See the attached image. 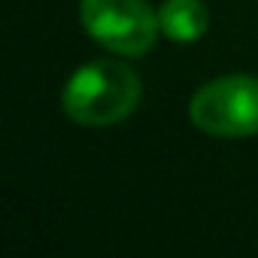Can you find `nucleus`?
<instances>
[{"instance_id": "nucleus-1", "label": "nucleus", "mask_w": 258, "mask_h": 258, "mask_svg": "<svg viewBox=\"0 0 258 258\" xmlns=\"http://www.w3.org/2000/svg\"><path fill=\"white\" fill-rule=\"evenodd\" d=\"M140 94L143 82L134 67L112 58H94L70 73L61 91V106L64 115L82 127H109L137 109Z\"/></svg>"}, {"instance_id": "nucleus-3", "label": "nucleus", "mask_w": 258, "mask_h": 258, "mask_svg": "<svg viewBox=\"0 0 258 258\" xmlns=\"http://www.w3.org/2000/svg\"><path fill=\"white\" fill-rule=\"evenodd\" d=\"M79 22L97 46L121 58L146 55L161 34L149 0H79Z\"/></svg>"}, {"instance_id": "nucleus-2", "label": "nucleus", "mask_w": 258, "mask_h": 258, "mask_svg": "<svg viewBox=\"0 0 258 258\" xmlns=\"http://www.w3.org/2000/svg\"><path fill=\"white\" fill-rule=\"evenodd\" d=\"M188 118L198 131L222 140L258 134V76L228 73L204 82L188 100Z\"/></svg>"}, {"instance_id": "nucleus-4", "label": "nucleus", "mask_w": 258, "mask_h": 258, "mask_svg": "<svg viewBox=\"0 0 258 258\" xmlns=\"http://www.w3.org/2000/svg\"><path fill=\"white\" fill-rule=\"evenodd\" d=\"M161 37L176 46H191L210 31V10L204 0H164L158 7Z\"/></svg>"}]
</instances>
